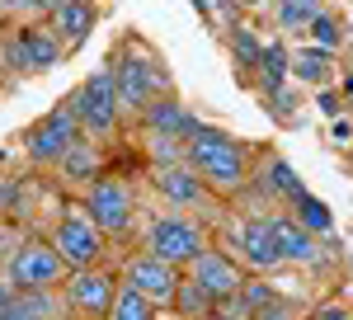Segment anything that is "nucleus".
<instances>
[{
  "mask_svg": "<svg viewBox=\"0 0 353 320\" xmlns=\"http://www.w3.org/2000/svg\"><path fill=\"white\" fill-rule=\"evenodd\" d=\"M61 0H0V14H14V19H24V14H52Z\"/></svg>",
  "mask_w": 353,
  "mask_h": 320,
  "instance_id": "30",
  "label": "nucleus"
},
{
  "mask_svg": "<svg viewBox=\"0 0 353 320\" xmlns=\"http://www.w3.org/2000/svg\"><path fill=\"white\" fill-rule=\"evenodd\" d=\"M231 52H236L241 66L254 71V61H259V52H264V43H259V33H254V28H231Z\"/></svg>",
  "mask_w": 353,
  "mask_h": 320,
  "instance_id": "29",
  "label": "nucleus"
},
{
  "mask_svg": "<svg viewBox=\"0 0 353 320\" xmlns=\"http://www.w3.org/2000/svg\"><path fill=\"white\" fill-rule=\"evenodd\" d=\"M292 217H297V226H306L311 236H330V226H334V217L321 198H311V193H301L292 198Z\"/></svg>",
  "mask_w": 353,
  "mask_h": 320,
  "instance_id": "25",
  "label": "nucleus"
},
{
  "mask_svg": "<svg viewBox=\"0 0 353 320\" xmlns=\"http://www.w3.org/2000/svg\"><path fill=\"white\" fill-rule=\"evenodd\" d=\"M156 311H161L156 301H146L137 288H123V283H118V297H113V306H109L104 320H161Z\"/></svg>",
  "mask_w": 353,
  "mask_h": 320,
  "instance_id": "23",
  "label": "nucleus"
},
{
  "mask_svg": "<svg viewBox=\"0 0 353 320\" xmlns=\"http://www.w3.org/2000/svg\"><path fill=\"white\" fill-rule=\"evenodd\" d=\"M245 320H297V306L278 297V301H269V306H259V311H250Z\"/></svg>",
  "mask_w": 353,
  "mask_h": 320,
  "instance_id": "31",
  "label": "nucleus"
},
{
  "mask_svg": "<svg viewBox=\"0 0 353 320\" xmlns=\"http://www.w3.org/2000/svg\"><path fill=\"white\" fill-rule=\"evenodd\" d=\"M118 283H123V288H137V292L146 297V301H156V306H174L179 264H165L161 254L137 250V254H128V264H123V278H118Z\"/></svg>",
  "mask_w": 353,
  "mask_h": 320,
  "instance_id": "9",
  "label": "nucleus"
},
{
  "mask_svg": "<svg viewBox=\"0 0 353 320\" xmlns=\"http://www.w3.org/2000/svg\"><path fill=\"white\" fill-rule=\"evenodd\" d=\"M236 5H245V10H264V5H273V0H236Z\"/></svg>",
  "mask_w": 353,
  "mask_h": 320,
  "instance_id": "35",
  "label": "nucleus"
},
{
  "mask_svg": "<svg viewBox=\"0 0 353 320\" xmlns=\"http://www.w3.org/2000/svg\"><path fill=\"white\" fill-rule=\"evenodd\" d=\"M189 278L203 288V292L212 297V301H221V297H236L245 283L241 264L231 259V254H221V250H212V245H203L198 254L189 259Z\"/></svg>",
  "mask_w": 353,
  "mask_h": 320,
  "instance_id": "13",
  "label": "nucleus"
},
{
  "mask_svg": "<svg viewBox=\"0 0 353 320\" xmlns=\"http://www.w3.org/2000/svg\"><path fill=\"white\" fill-rule=\"evenodd\" d=\"M94 24H99L94 0H61L52 14H48V28L61 38V48H81L85 38L94 33Z\"/></svg>",
  "mask_w": 353,
  "mask_h": 320,
  "instance_id": "17",
  "label": "nucleus"
},
{
  "mask_svg": "<svg viewBox=\"0 0 353 320\" xmlns=\"http://www.w3.org/2000/svg\"><path fill=\"white\" fill-rule=\"evenodd\" d=\"M174 320H179V316H174Z\"/></svg>",
  "mask_w": 353,
  "mask_h": 320,
  "instance_id": "37",
  "label": "nucleus"
},
{
  "mask_svg": "<svg viewBox=\"0 0 353 320\" xmlns=\"http://www.w3.org/2000/svg\"><path fill=\"white\" fill-rule=\"evenodd\" d=\"M203 245H208L203 226H198L193 217H184V212H165V217H156V221L146 226V250L161 254L165 264H189Z\"/></svg>",
  "mask_w": 353,
  "mask_h": 320,
  "instance_id": "8",
  "label": "nucleus"
},
{
  "mask_svg": "<svg viewBox=\"0 0 353 320\" xmlns=\"http://www.w3.org/2000/svg\"><path fill=\"white\" fill-rule=\"evenodd\" d=\"M241 306L245 311H259V306H269V301H278V288H273L269 278H264V273H254V278H245L241 283Z\"/></svg>",
  "mask_w": 353,
  "mask_h": 320,
  "instance_id": "27",
  "label": "nucleus"
},
{
  "mask_svg": "<svg viewBox=\"0 0 353 320\" xmlns=\"http://www.w3.org/2000/svg\"><path fill=\"white\" fill-rule=\"evenodd\" d=\"M264 221H269L278 264H321V236H311L306 226H297V217H292V212L264 217Z\"/></svg>",
  "mask_w": 353,
  "mask_h": 320,
  "instance_id": "14",
  "label": "nucleus"
},
{
  "mask_svg": "<svg viewBox=\"0 0 353 320\" xmlns=\"http://www.w3.org/2000/svg\"><path fill=\"white\" fill-rule=\"evenodd\" d=\"M81 137V128H76V113L66 104H57L48 118H38L33 128H28L24 137V156L33 160V165H52L57 170V160L71 151V141Z\"/></svg>",
  "mask_w": 353,
  "mask_h": 320,
  "instance_id": "10",
  "label": "nucleus"
},
{
  "mask_svg": "<svg viewBox=\"0 0 353 320\" xmlns=\"http://www.w3.org/2000/svg\"><path fill=\"white\" fill-rule=\"evenodd\" d=\"M48 240H52V250L61 254L66 268H94L104 259V245H109V236L90 221V212H85L81 203H66V208L57 212Z\"/></svg>",
  "mask_w": 353,
  "mask_h": 320,
  "instance_id": "5",
  "label": "nucleus"
},
{
  "mask_svg": "<svg viewBox=\"0 0 353 320\" xmlns=\"http://www.w3.org/2000/svg\"><path fill=\"white\" fill-rule=\"evenodd\" d=\"M109 76H113V90H118V104L132 108V113H141V108L151 104L156 94H170L165 66L151 52H141L137 43H123V48H118Z\"/></svg>",
  "mask_w": 353,
  "mask_h": 320,
  "instance_id": "2",
  "label": "nucleus"
},
{
  "mask_svg": "<svg viewBox=\"0 0 353 320\" xmlns=\"http://www.w3.org/2000/svg\"><path fill=\"white\" fill-rule=\"evenodd\" d=\"M99 165H104V151H99V141H94V137H76V141H71V151H66V156L57 160V174H61V179H66V184H94V179H99Z\"/></svg>",
  "mask_w": 353,
  "mask_h": 320,
  "instance_id": "18",
  "label": "nucleus"
},
{
  "mask_svg": "<svg viewBox=\"0 0 353 320\" xmlns=\"http://www.w3.org/2000/svg\"><path fill=\"white\" fill-rule=\"evenodd\" d=\"M306 28H311V38H316V48H321V52H339V48H344L339 19H334V14H325V10H321V14H316Z\"/></svg>",
  "mask_w": 353,
  "mask_h": 320,
  "instance_id": "28",
  "label": "nucleus"
},
{
  "mask_svg": "<svg viewBox=\"0 0 353 320\" xmlns=\"http://www.w3.org/2000/svg\"><path fill=\"white\" fill-rule=\"evenodd\" d=\"M344 94H349V99H353V76H349V80H344Z\"/></svg>",
  "mask_w": 353,
  "mask_h": 320,
  "instance_id": "36",
  "label": "nucleus"
},
{
  "mask_svg": "<svg viewBox=\"0 0 353 320\" xmlns=\"http://www.w3.org/2000/svg\"><path fill=\"white\" fill-rule=\"evenodd\" d=\"M66 108L76 113V128L94 141H109L118 132V118H123V104H118V90H113V76L109 66L85 76L71 94H66Z\"/></svg>",
  "mask_w": 353,
  "mask_h": 320,
  "instance_id": "3",
  "label": "nucleus"
},
{
  "mask_svg": "<svg viewBox=\"0 0 353 320\" xmlns=\"http://www.w3.org/2000/svg\"><path fill=\"white\" fill-rule=\"evenodd\" d=\"M184 160H189L193 174H198L208 188H217V193H241V188H245V174H250L245 146L236 141V137L208 128V123H203V128L184 141Z\"/></svg>",
  "mask_w": 353,
  "mask_h": 320,
  "instance_id": "1",
  "label": "nucleus"
},
{
  "mask_svg": "<svg viewBox=\"0 0 353 320\" xmlns=\"http://www.w3.org/2000/svg\"><path fill=\"white\" fill-rule=\"evenodd\" d=\"M81 208L90 212V221L104 231V236H128L137 221V193L128 179H94V184H85V198Z\"/></svg>",
  "mask_w": 353,
  "mask_h": 320,
  "instance_id": "6",
  "label": "nucleus"
},
{
  "mask_svg": "<svg viewBox=\"0 0 353 320\" xmlns=\"http://www.w3.org/2000/svg\"><path fill=\"white\" fill-rule=\"evenodd\" d=\"M288 71H292V57H288V48H283V43H264V52H259V61H254L259 90H264V94L283 90V85H288Z\"/></svg>",
  "mask_w": 353,
  "mask_h": 320,
  "instance_id": "21",
  "label": "nucleus"
},
{
  "mask_svg": "<svg viewBox=\"0 0 353 320\" xmlns=\"http://www.w3.org/2000/svg\"><path fill=\"white\" fill-rule=\"evenodd\" d=\"M259 188H264V193H273V198H288V203L306 193V188H301V179H297V170H292L288 160H278V156H269V160H264Z\"/></svg>",
  "mask_w": 353,
  "mask_h": 320,
  "instance_id": "22",
  "label": "nucleus"
},
{
  "mask_svg": "<svg viewBox=\"0 0 353 320\" xmlns=\"http://www.w3.org/2000/svg\"><path fill=\"white\" fill-rule=\"evenodd\" d=\"M66 301L57 297V288H28V292H10V306L0 320H61Z\"/></svg>",
  "mask_w": 353,
  "mask_h": 320,
  "instance_id": "19",
  "label": "nucleus"
},
{
  "mask_svg": "<svg viewBox=\"0 0 353 320\" xmlns=\"http://www.w3.org/2000/svg\"><path fill=\"white\" fill-rule=\"evenodd\" d=\"M141 123H146V132H151V137H174V141H189V137L203 128V123H198L174 94H156L151 104L141 108Z\"/></svg>",
  "mask_w": 353,
  "mask_h": 320,
  "instance_id": "16",
  "label": "nucleus"
},
{
  "mask_svg": "<svg viewBox=\"0 0 353 320\" xmlns=\"http://www.w3.org/2000/svg\"><path fill=\"white\" fill-rule=\"evenodd\" d=\"M156 193H161L174 212L208 208V184L189 170V160H179V165H156Z\"/></svg>",
  "mask_w": 353,
  "mask_h": 320,
  "instance_id": "15",
  "label": "nucleus"
},
{
  "mask_svg": "<svg viewBox=\"0 0 353 320\" xmlns=\"http://www.w3.org/2000/svg\"><path fill=\"white\" fill-rule=\"evenodd\" d=\"M316 14H321V0H273V19H278V28H288V33L306 28Z\"/></svg>",
  "mask_w": 353,
  "mask_h": 320,
  "instance_id": "26",
  "label": "nucleus"
},
{
  "mask_svg": "<svg viewBox=\"0 0 353 320\" xmlns=\"http://www.w3.org/2000/svg\"><path fill=\"white\" fill-rule=\"evenodd\" d=\"M10 198H14V184H5V179H0V217L10 212Z\"/></svg>",
  "mask_w": 353,
  "mask_h": 320,
  "instance_id": "33",
  "label": "nucleus"
},
{
  "mask_svg": "<svg viewBox=\"0 0 353 320\" xmlns=\"http://www.w3.org/2000/svg\"><path fill=\"white\" fill-rule=\"evenodd\" d=\"M61 38H57L48 24H24L19 33H10L5 38V66H10V76H24V71H52L57 61H61Z\"/></svg>",
  "mask_w": 353,
  "mask_h": 320,
  "instance_id": "7",
  "label": "nucleus"
},
{
  "mask_svg": "<svg viewBox=\"0 0 353 320\" xmlns=\"http://www.w3.org/2000/svg\"><path fill=\"white\" fill-rule=\"evenodd\" d=\"M264 99H269V113H273V118H288V113L297 108V94H292L288 85H283V90H273V94H264Z\"/></svg>",
  "mask_w": 353,
  "mask_h": 320,
  "instance_id": "32",
  "label": "nucleus"
},
{
  "mask_svg": "<svg viewBox=\"0 0 353 320\" xmlns=\"http://www.w3.org/2000/svg\"><path fill=\"white\" fill-rule=\"evenodd\" d=\"M212 297L203 292L193 278H179V288H174V316L179 320H198V316H212Z\"/></svg>",
  "mask_w": 353,
  "mask_h": 320,
  "instance_id": "24",
  "label": "nucleus"
},
{
  "mask_svg": "<svg viewBox=\"0 0 353 320\" xmlns=\"http://www.w3.org/2000/svg\"><path fill=\"white\" fill-rule=\"evenodd\" d=\"M10 292H14V288H10V283L0 278V316H5V306H10Z\"/></svg>",
  "mask_w": 353,
  "mask_h": 320,
  "instance_id": "34",
  "label": "nucleus"
},
{
  "mask_svg": "<svg viewBox=\"0 0 353 320\" xmlns=\"http://www.w3.org/2000/svg\"><path fill=\"white\" fill-rule=\"evenodd\" d=\"M71 268L61 264V254L52 250V240L28 236L19 245L5 250V283L14 292H28V288H61Z\"/></svg>",
  "mask_w": 353,
  "mask_h": 320,
  "instance_id": "4",
  "label": "nucleus"
},
{
  "mask_svg": "<svg viewBox=\"0 0 353 320\" xmlns=\"http://www.w3.org/2000/svg\"><path fill=\"white\" fill-rule=\"evenodd\" d=\"M292 76H297L301 85L325 90L330 80H334V52H321V48H301V52H292Z\"/></svg>",
  "mask_w": 353,
  "mask_h": 320,
  "instance_id": "20",
  "label": "nucleus"
},
{
  "mask_svg": "<svg viewBox=\"0 0 353 320\" xmlns=\"http://www.w3.org/2000/svg\"><path fill=\"white\" fill-rule=\"evenodd\" d=\"M226 245H231V259L250 273H264L269 278L278 264V254H273V236H269V221L264 217H241V221H231L226 226Z\"/></svg>",
  "mask_w": 353,
  "mask_h": 320,
  "instance_id": "11",
  "label": "nucleus"
},
{
  "mask_svg": "<svg viewBox=\"0 0 353 320\" xmlns=\"http://www.w3.org/2000/svg\"><path fill=\"white\" fill-rule=\"evenodd\" d=\"M66 306L76 311V316H90V320H104L113 306V297H118V278H113L109 268H71L66 273Z\"/></svg>",
  "mask_w": 353,
  "mask_h": 320,
  "instance_id": "12",
  "label": "nucleus"
}]
</instances>
